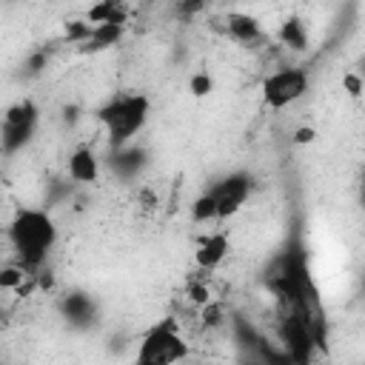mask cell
<instances>
[{
	"label": "cell",
	"mask_w": 365,
	"mask_h": 365,
	"mask_svg": "<svg viewBox=\"0 0 365 365\" xmlns=\"http://www.w3.org/2000/svg\"><path fill=\"white\" fill-rule=\"evenodd\" d=\"M143 165H145V151L137 145H125V148H117L111 154V168L123 177H134Z\"/></svg>",
	"instance_id": "10"
},
{
	"label": "cell",
	"mask_w": 365,
	"mask_h": 365,
	"mask_svg": "<svg viewBox=\"0 0 365 365\" xmlns=\"http://www.w3.org/2000/svg\"><path fill=\"white\" fill-rule=\"evenodd\" d=\"M68 177L80 185H91L100 177V160L91 145H77L68 157Z\"/></svg>",
	"instance_id": "9"
},
{
	"label": "cell",
	"mask_w": 365,
	"mask_h": 365,
	"mask_svg": "<svg viewBox=\"0 0 365 365\" xmlns=\"http://www.w3.org/2000/svg\"><path fill=\"white\" fill-rule=\"evenodd\" d=\"M362 285H365V277H362Z\"/></svg>",
	"instance_id": "21"
},
{
	"label": "cell",
	"mask_w": 365,
	"mask_h": 365,
	"mask_svg": "<svg viewBox=\"0 0 365 365\" xmlns=\"http://www.w3.org/2000/svg\"><path fill=\"white\" fill-rule=\"evenodd\" d=\"M228 34L240 43H254L259 37V23L257 17L251 14H242V11H231L228 14Z\"/></svg>",
	"instance_id": "13"
},
{
	"label": "cell",
	"mask_w": 365,
	"mask_h": 365,
	"mask_svg": "<svg viewBox=\"0 0 365 365\" xmlns=\"http://www.w3.org/2000/svg\"><path fill=\"white\" fill-rule=\"evenodd\" d=\"M63 314L74 325H91L94 322V302L86 294H68L63 299Z\"/></svg>",
	"instance_id": "11"
},
{
	"label": "cell",
	"mask_w": 365,
	"mask_h": 365,
	"mask_svg": "<svg viewBox=\"0 0 365 365\" xmlns=\"http://www.w3.org/2000/svg\"><path fill=\"white\" fill-rule=\"evenodd\" d=\"M359 202L365 205V174H362V180H359Z\"/></svg>",
	"instance_id": "20"
},
{
	"label": "cell",
	"mask_w": 365,
	"mask_h": 365,
	"mask_svg": "<svg viewBox=\"0 0 365 365\" xmlns=\"http://www.w3.org/2000/svg\"><path fill=\"white\" fill-rule=\"evenodd\" d=\"M251 191H254V177L248 171H231L222 180H217L208 188V194L214 197V205H217V220L234 217L248 202Z\"/></svg>",
	"instance_id": "6"
},
{
	"label": "cell",
	"mask_w": 365,
	"mask_h": 365,
	"mask_svg": "<svg viewBox=\"0 0 365 365\" xmlns=\"http://www.w3.org/2000/svg\"><path fill=\"white\" fill-rule=\"evenodd\" d=\"M23 277H26V271H23L20 265H11V268L3 271L0 285H3V288H17V285H23Z\"/></svg>",
	"instance_id": "17"
},
{
	"label": "cell",
	"mask_w": 365,
	"mask_h": 365,
	"mask_svg": "<svg viewBox=\"0 0 365 365\" xmlns=\"http://www.w3.org/2000/svg\"><path fill=\"white\" fill-rule=\"evenodd\" d=\"M191 220L194 222H211V220H217V205H214V197L205 191V194H200L194 202H191Z\"/></svg>",
	"instance_id": "15"
},
{
	"label": "cell",
	"mask_w": 365,
	"mask_h": 365,
	"mask_svg": "<svg viewBox=\"0 0 365 365\" xmlns=\"http://www.w3.org/2000/svg\"><path fill=\"white\" fill-rule=\"evenodd\" d=\"M188 356V342L180 334L177 319H163L143 334L131 365H177Z\"/></svg>",
	"instance_id": "3"
},
{
	"label": "cell",
	"mask_w": 365,
	"mask_h": 365,
	"mask_svg": "<svg viewBox=\"0 0 365 365\" xmlns=\"http://www.w3.org/2000/svg\"><path fill=\"white\" fill-rule=\"evenodd\" d=\"M211 88H214V80H211L205 71H197V74L188 80V91H191L194 97H205V94H211Z\"/></svg>",
	"instance_id": "16"
},
{
	"label": "cell",
	"mask_w": 365,
	"mask_h": 365,
	"mask_svg": "<svg viewBox=\"0 0 365 365\" xmlns=\"http://www.w3.org/2000/svg\"><path fill=\"white\" fill-rule=\"evenodd\" d=\"M277 40H279L282 46H288L291 51H305V48H308V29H305V23H302L299 17H288V20L279 26Z\"/></svg>",
	"instance_id": "12"
},
{
	"label": "cell",
	"mask_w": 365,
	"mask_h": 365,
	"mask_svg": "<svg viewBox=\"0 0 365 365\" xmlns=\"http://www.w3.org/2000/svg\"><path fill=\"white\" fill-rule=\"evenodd\" d=\"M123 29H125V23H103V26H94V31H91V40H88V43H94L97 48L114 46V43L120 40Z\"/></svg>",
	"instance_id": "14"
},
{
	"label": "cell",
	"mask_w": 365,
	"mask_h": 365,
	"mask_svg": "<svg viewBox=\"0 0 365 365\" xmlns=\"http://www.w3.org/2000/svg\"><path fill=\"white\" fill-rule=\"evenodd\" d=\"M308 91V74L297 66L271 71L262 80V100L268 108H288Z\"/></svg>",
	"instance_id": "5"
},
{
	"label": "cell",
	"mask_w": 365,
	"mask_h": 365,
	"mask_svg": "<svg viewBox=\"0 0 365 365\" xmlns=\"http://www.w3.org/2000/svg\"><path fill=\"white\" fill-rule=\"evenodd\" d=\"M37 123H40V108L31 100L14 103L3 117V134H0L3 137V154L11 157L20 148H26L37 131Z\"/></svg>",
	"instance_id": "4"
},
{
	"label": "cell",
	"mask_w": 365,
	"mask_h": 365,
	"mask_svg": "<svg viewBox=\"0 0 365 365\" xmlns=\"http://www.w3.org/2000/svg\"><path fill=\"white\" fill-rule=\"evenodd\" d=\"M228 234L225 231H211L205 234L200 242H197V251H194V262L200 271H214L222 265V259L228 257Z\"/></svg>",
	"instance_id": "8"
},
{
	"label": "cell",
	"mask_w": 365,
	"mask_h": 365,
	"mask_svg": "<svg viewBox=\"0 0 365 365\" xmlns=\"http://www.w3.org/2000/svg\"><path fill=\"white\" fill-rule=\"evenodd\" d=\"M9 242L17 265L26 274H37L57 242V225L43 208H20L9 225Z\"/></svg>",
	"instance_id": "1"
},
{
	"label": "cell",
	"mask_w": 365,
	"mask_h": 365,
	"mask_svg": "<svg viewBox=\"0 0 365 365\" xmlns=\"http://www.w3.org/2000/svg\"><path fill=\"white\" fill-rule=\"evenodd\" d=\"M314 137H317V131H314V128H308V125H302V128H297V131H294V143H299V145L311 143Z\"/></svg>",
	"instance_id": "18"
},
{
	"label": "cell",
	"mask_w": 365,
	"mask_h": 365,
	"mask_svg": "<svg viewBox=\"0 0 365 365\" xmlns=\"http://www.w3.org/2000/svg\"><path fill=\"white\" fill-rule=\"evenodd\" d=\"M277 336H279V348L291 356L294 365H311L314 354L319 351L314 334L305 328L302 319H297L294 314H285L279 317V328H277Z\"/></svg>",
	"instance_id": "7"
},
{
	"label": "cell",
	"mask_w": 365,
	"mask_h": 365,
	"mask_svg": "<svg viewBox=\"0 0 365 365\" xmlns=\"http://www.w3.org/2000/svg\"><path fill=\"white\" fill-rule=\"evenodd\" d=\"M148 111H151L148 97L137 94V91L134 94H117L106 106L97 108V120L106 128V137H108L114 151L131 145V140L148 123Z\"/></svg>",
	"instance_id": "2"
},
{
	"label": "cell",
	"mask_w": 365,
	"mask_h": 365,
	"mask_svg": "<svg viewBox=\"0 0 365 365\" xmlns=\"http://www.w3.org/2000/svg\"><path fill=\"white\" fill-rule=\"evenodd\" d=\"M240 365H265V362H262V359H259L257 354H251V356H245V359H242Z\"/></svg>",
	"instance_id": "19"
}]
</instances>
